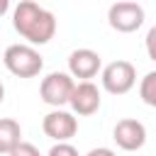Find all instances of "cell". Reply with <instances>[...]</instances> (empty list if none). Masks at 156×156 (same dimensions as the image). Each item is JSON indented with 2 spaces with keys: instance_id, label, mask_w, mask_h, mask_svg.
Instances as JSON below:
<instances>
[{
  "instance_id": "cell-11",
  "label": "cell",
  "mask_w": 156,
  "mask_h": 156,
  "mask_svg": "<svg viewBox=\"0 0 156 156\" xmlns=\"http://www.w3.org/2000/svg\"><path fill=\"white\" fill-rule=\"evenodd\" d=\"M139 98H141L144 105L156 107V71H149L139 80Z\"/></svg>"
},
{
  "instance_id": "cell-5",
  "label": "cell",
  "mask_w": 156,
  "mask_h": 156,
  "mask_svg": "<svg viewBox=\"0 0 156 156\" xmlns=\"http://www.w3.org/2000/svg\"><path fill=\"white\" fill-rule=\"evenodd\" d=\"M107 22L112 29L117 32H136L141 24H144V7L139 2H132V0H122V2H115L110 5L107 10Z\"/></svg>"
},
{
  "instance_id": "cell-10",
  "label": "cell",
  "mask_w": 156,
  "mask_h": 156,
  "mask_svg": "<svg viewBox=\"0 0 156 156\" xmlns=\"http://www.w3.org/2000/svg\"><path fill=\"white\" fill-rule=\"evenodd\" d=\"M22 144V127L12 117H0V154H12Z\"/></svg>"
},
{
  "instance_id": "cell-2",
  "label": "cell",
  "mask_w": 156,
  "mask_h": 156,
  "mask_svg": "<svg viewBox=\"0 0 156 156\" xmlns=\"http://www.w3.org/2000/svg\"><path fill=\"white\" fill-rule=\"evenodd\" d=\"M2 63L17 78H34L44 68L41 54L29 44H10L2 54Z\"/></svg>"
},
{
  "instance_id": "cell-9",
  "label": "cell",
  "mask_w": 156,
  "mask_h": 156,
  "mask_svg": "<svg viewBox=\"0 0 156 156\" xmlns=\"http://www.w3.org/2000/svg\"><path fill=\"white\" fill-rule=\"evenodd\" d=\"M100 102H102V95H100V88L93 83V80H78L76 83V90L71 95V110L73 115H80V117H88V115H95L100 110Z\"/></svg>"
},
{
  "instance_id": "cell-16",
  "label": "cell",
  "mask_w": 156,
  "mask_h": 156,
  "mask_svg": "<svg viewBox=\"0 0 156 156\" xmlns=\"http://www.w3.org/2000/svg\"><path fill=\"white\" fill-rule=\"evenodd\" d=\"M7 10H10V2H7V0H0V17H2Z\"/></svg>"
},
{
  "instance_id": "cell-1",
  "label": "cell",
  "mask_w": 156,
  "mask_h": 156,
  "mask_svg": "<svg viewBox=\"0 0 156 156\" xmlns=\"http://www.w3.org/2000/svg\"><path fill=\"white\" fill-rule=\"evenodd\" d=\"M12 27L22 39H27L29 46H41V44H49L56 34V17L51 10L41 5L32 0H22L15 5Z\"/></svg>"
},
{
  "instance_id": "cell-6",
  "label": "cell",
  "mask_w": 156,
  "mask_h": 156,
  "mask_svg": "<svg viewBox=\"0 0 156 156\" xmlns=\"http://www.w3.org/2000/svg\"><path fill=\"white\" fill-rule=\"evenodd\" d=\"M41 129L49 139H54L56 144H63V141H71L78 132V119L73 112L68 110H51L49 115H44L41 119Z\"/></svg>"
},
{
  "instance_id": "cell-4",
  "label": "cell",
  "mask_w": 156,
  "mask_h": 156,
  "mask_svg": "<svg viewBox=\"0 0 156 156\" xmlns=\"http://www.w3.org/2000/svg\"><path fill=\"white\" fill-rule=\"evenodd\" d=\"M100 83H102V88H105L107 93H112V95H124V93H129V90L134 88V83H136V68H134V63H129V61H124V58H117V61H112V63H107V66L102 68Z\"/></svg>"
},
{
  "instance_id": "cell-8",
  "label": "cell",
  "mask_w": 156,
  "mask_h": 156,
  "mask_svg": "<svg viewBox=\"0 0 156 156\" xmlns=\"http://www.w3.org/2000/svg\"><path fill=\"white\" fill-rule=\"evenodd\" d=\"M68 73L73 78H80V83L95 78L98 73H102V58H100V54L93 51V49H85V46L71 51L68 54Z\"/></svg>"
},
{
  "instance_id": "cell-15",
  "label": "cell",
  "mask_w": 156,
  "mask_h": 156,
  "mask_svg": "<svg viewBox=\"0 0 156 156\" xmlns=\"http://www.w3.org/2000/svg\"><path fill=\"white\" fill-rule=\"evenodd\" d=\"M85 156H117L112 149H107V146H98V149H90Z\"/></svg>"
},
{
  "instance_id": "cell-7",
  "label": "cell",
  "mask_w": 156,
  "mask_h": 156,
  "mask_svg": "<svg viewBox=\"0 0 156 156\" xmlns=\"http://www.w3.org/2000/svg\"><path fill=\"white\" fill-rule=\"evenodd\" d=\"M112 139L122 151H139L146 144V127L134 117H124L115 124Z\"/></svg>"
},
{
  "instance_id": "cell-17",
  "label": "cell",
  "mask_w": 156,
  "mask_h": 156,
  "mask_svg": "<svg viewBox=\"0 0 156 156\" xmlns=\"http://www.w3.org/2000/svg\"><path fill=\"white\" fill-rule=\"evenodd\" d=\"M5 100V85H2V80H0V102Z\"/></svg>"
},
{
  "instance_id": "cell-12",
  "label": "cell",
  "mask_w": 156,
  "mask_h": 156,
  "mask_svg": "<svg viewBox=\"0 0 156 156\" xmlns=\"http://www.w3.org/2000/svg\"><path fill=\"white\" fill-rule=\"evenodd\" d=\"M46 156H80V154H78V149L71 141H63V144H54L46 151Z\"/></svg>"
},
{
  "instance_id": "cell-3",
  "label": "cell",
  "mask_w": 156,
  "mask_h": 156,
  "mask_svg": "<svg viewBox=\"0 0 156 156\" xmlns=\"http://www.w3.org/2000/svg\"><path fill=\"white\" fill-rule=\"evenodd\" d=\"M73 90H76V80L66 71H51V73H46L41 78V85H39L41 100L46 105H51L54 110H61L63 105H68Z\"/></svg>"
},
{
  "instance_id": "cell-14",
  "label": "cell",
  "mask_w": 156,
  "mask_h": 156,
  "mask_svg": "<svg viewBox=\"0 0 156 156\" xmlns=\"http://www.w3.org/2000/svg\"><path fill=\"white\" fill-rule=\"evenodd\" d=\"M10 156H41V151L34 146V144H29V141H22Z\"/></svg>"
},
{
  "instance_id": "cell-13",
  "label": "cell",
  "mask_w": 156,
  "mask_h": 156,
  "mask_svg": "<svg viewBox=\"0 0 156 156\" xmlns=\"http://www.w3.org/2000/svg\"><path fill=\"white\" fill-rule=\"evenodd\" d=\"M144 46H146V54H149V58L156 63V24L146 32V39H144Z\"/></svg>"
}]
</instances>
